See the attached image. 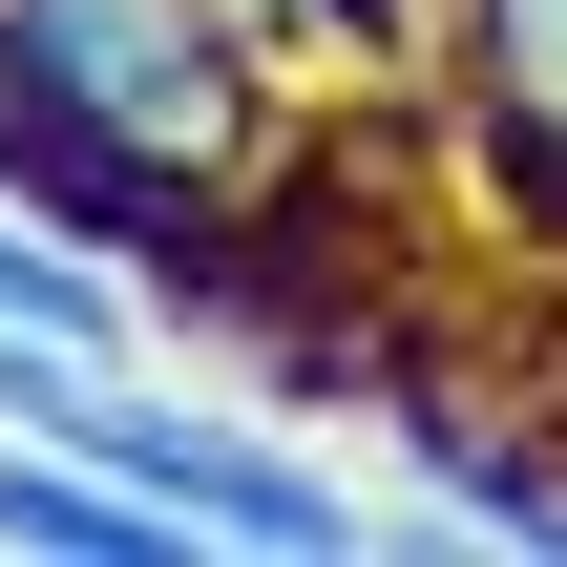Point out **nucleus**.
<instances>
[{
  "label": "nucleus",
  "mask_w": 567,
  "mask_h": 567,
  "mask_svg": "<svg viewBox=\"0 0 567 567\" xmlns=\"http://www.w3.org/2000/svg\"><path fill=\"white\" fill-rule=\"evenodd\" d=\"M0 126H63L147 189H252L295 84L231 0H0Z\"/></svg>",
  "instance_id": "obj_1"
},
{
  "label": "nucleus",
  "mask_w": 567,
  "mask_h": 567,
  "mask_svg": "<svg viewBox=\"0 0 567 567\" xmlns=\"http://www.w3.org/2000/svg\"><path fill=\"white\" fill-rule=\"evenodd\" d=\"M42 442H84L189 567H210V547H231V567H337V547H379V505H358L337 463H295V421H210V400H168L147 337L84 358V379L42 400Z\"/></svg>",
  "instance_id": "obj_2"
},
{
  "label": "nucleus",
  "mask_w": 567,
  "mask_h": 567,
  "mask_svg": "<svg viewBox=\"0 0 567 567\" xmlns=\"http://www.w3.org/2000/svg\"><path fill=\"white\" fill-rule=\"evenodd\" d=\"M400 105L526 252H567V0H421Z\"/></svg>",
  "instance_id": "obj_3"
},
{
  "label": "nucleus",
  "mask_w": 567,
  "mask_h": 567,
  "mask_svg": "<svg viewBox=\"0 0 567 567\" xmlns=\"http://www.w3.org/2000/svg\"><path fill=\"white\" fill-rule=\"evenodd\" d=\"M379 442L421 463V505H379V547H567V421H526V400L421 358L379 400Z\"/></svg>",
  "instance_id": "obj_4"
},
{
  "label": "nucleus",
  "mask_w": 567,
  "mask_h": 567,
  "mask_svg": "<svg viewBox=\"0 0 567 567\" xmlns=\"http://www.w3.org/2000/svg\"><path fill=\"white\" fill-rule=\"evenodd\" d=\"M0 547H21V567H189L84 442H42V421H0Z\"/></svg>",
  "instance_id": "obj_5"
},
{
  "label": "nucleus",
  "mask_w": 567,
  "mask_h": 567,
  "mask_svg": "<svg viewBox=\"0 0 567 567\" xmlns=\"http://www.w3.org/2000/svg\"><path fill=\"white\" fill-rule=\"evenodd\" d=\"M231 21H252L274 63H379V84L421 63V0H231Z\"/></svg>",
  "instance_id": "obj_6"
}]
</instances>
